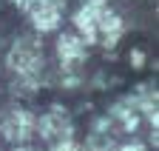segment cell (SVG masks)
Here are the masks:
<instances>
[{"label":"cell","instance_id":"obj_1","mask_svg":"<svg viewBox=\"0 0 159 151\" xmlns=\"http://www.w3.org/2000/svg\"><path fill=\"white\" fill-rule=\"evenodd\" d=\"M40 63H43V54H40V49L31 40H20L9 51V68L17 74V77H23V80H34Z\"/></svg>","mask_w":159,"mask_h":151},{"label":"cell","instance_id":"obj_2","mask_svg":"<svg viewBox=\"0 0 159 151\" xmlns=\"http://www.w3.org/2000/svg\"><path fill=\"white\" fill-rule=\"evenodd\" d=\"M105 9H108L105 0H85V3L77 9L74 26H77L80 37H83L85 43H97V23H99V14Z\"/></svg>","mask_w":159,"mask_h":151},{"label":"cell","instance_id":"obj_3","mask_svg":"<svg viewBox=\"0 0 159 151\" xmlns=\"http://www.w3.org/2000/svg\"><path fill=\"white\" fill-rule=\"evenodd\" d=\"M23 12L31 17L37 31H54L60 26V6L54 0H29Z\"/></svg>","mask_w":159,"mask_h":151},{"label":"cell","instance_id":"obj_4","mask_svg":"<svg viewBox=\"0 0 159 151\" xmlns=\"http://www.w3.org/2000/svg\"><path fill=\"white\" fill-rule=\"evenodd\" d=\"M34 117L29 111H11V114L3 120V137L6 140H14V143H23L34 134Z\"/></svg>","mask_w":159,"mask_h":151},{"label":"cell","instance_id":"obj_5","mask_svg":"<svg viewBox=\"0 0 159 151\" xmlns=\"http://www.w3.org/2000/svg\"><path fill=\"white\" fill-rule=\"evenodd\" d=\"M34 131H40V137H46V140H68L71 137V123L60 111H54V114L40 117L34 123Z\"/></svg>","mask_w":159,"mask_h":151},{"label":"cell","instance_id":"obj_6","mask_svg":"<svg viewBox=\"0 0 159 151\" xmlns=\"http://www.w3.org/2000/svg\"><path fill=\"white\" fill-rule=\"evenodd\" d=\"M57 54H60V60H63L66 68L83 63V60H85V40H83L80 34H60V40H57Z\"/></svg>","mask_w":159,"mask_h":151},{"label":"cell","instance_id":"obj_7","mask_svg":"<svg viewBox=\"0 0 159 151\" xmlns=\"http://www.w3.org/2000/svg\"><path fill=\"white\" fill-rule=\"evenodd\" d=\"M125 31V23H122V17L114 14L111 9H105L102 14H99V23H97V40H102L105 46H114L119 37H122Z\"/></svg>","mask_w":159,"mask_h":151},{"label":"cell","instance_id":"obj_8","mask_svg":"<svg viewBox=\"0 0 159 151\" xmlns=\"http://www.w3.org/2000/svg\"><path fill=\"white\" fill-rule=\"evenodd\" d=\"M54 151H80L71 140H57V145H54Z\"/></svg>","mask_w":159,"mask_h":151},{"label":"cell","instance_id":"obj_9","mask_svg":"<svg viewBox=\"0 0 159 151\" xmlns=\"http://www.w3.org/2000/svg\"><path fill=\"white\" fill-rule=\"evenodd\" d=\"M131 60H134V66H142V63H145V57H142V51H134V54H131Z\"/></svg>","mask_w":159,"mask_h":151},{"label":"cell","instance_id":"obj_10","mask_svg":"<svg viewBox=\"0 0 159 151\" xmlns=\"http://www.w3.org/2000/svg\"><path fill=\"white\" fill-rule=\"evenodd\" d=\"M119 151H145L142 145H139V143H131V145H122V148H119Z\"/></svg>","mask_w":159,"mask_h":151}]
</instances>
